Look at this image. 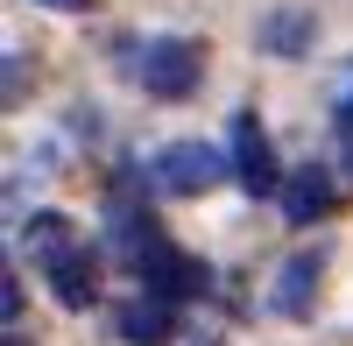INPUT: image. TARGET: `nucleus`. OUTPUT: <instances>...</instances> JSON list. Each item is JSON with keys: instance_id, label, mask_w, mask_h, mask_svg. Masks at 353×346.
<instances>
[{"instance_id": "f257e3e1", "label": "nucleus", "mask_w": 353, "mask_h": 346, "mask_svg": "<svg viewBox=\"0 0 353 346\" xmlns=\"http://www.w3.org/2000/svg\"><path fill=\"white\" fill-rule=\"evenodd\" d=\"M198 71H205V50L184 43V36H156V43L134 50V78H141V92H156V99H184L198 85Z\"/></svg>"}, {"instance_id": "f03ea898", "label": "nucleus", "mask_w": 353, "mask_h": 346, "mask_svg": "<svg viewBox=\"0 0 353 346\" xmlns=\"http://www.w3.org/2000/svg\"><path fill=\"white\" fill-rule=\"evenodd\" d=\"M149 177H156V191H170V198H205L219 177H233V163H226L219 149H205V141H170V149L149 163Z\"/></svg>"}, {"instance_id": "7ed1b4c3", "label": "nucleus", "mask_w": 353, "mask_h": 346, "mask_svg": "<svg viewBox=\"0 0 353 346\" xmlns=\"http://www.w3.org/2000/svg\"><path fill=\"white\" fill-rule=\"evenodd\" d=\"M233 184H241L248 198L283 191V177H276V149H269V134L254 128V113H233Z\"/></svg>"}, {"instance_id": "20e7f679", "label": "nucleus", "mask_w": 353, "mask_h": 346, "mask_svg": "<svg viewBox=\"0 0 353 346\" xmlns=\"http://www.w3.org/2000/svg\"><path fill=\"white\" fill-rule=\"evenodd\" d=\"M134 276L149 283L156 297H198L205 283H212V276H205V262H191V254H176L170 241H163L156 254H141V269H134Z\"/></svg>"}, {"instance_id": "39448f33", "label": "nucleus", "mask_w": 353, "mask_h": 346, "mask_svg": "<svg viewBox=\"0 0 353 346\" xmlns=\"http://www.w3.org/2000/svg\"><path fill=\"white\" fill-rule=\"evenodd\" d=\"M318 276H325V254L304 247V254H290L283 276H276V311L283 318H304V311L318 304Z\"/></svg>"}, {"instance_id": "423d86ee", "label": "nucleus", "mask_w": 353, "mask_h": 346, "mask_svg": "<svg viewBox=\"0 0 353 346\" xmlns=\"http://www.w3.org/2000/svg\"><path fill=\"white\" fill-rule=\"evenodd\" d=\"M50 269V290H57V304H71V311H85L99 297V269H92V254L85 247H64L57 262H43Z\"/></svg>"}, {"instance_id": "0eeeda50", "label": "nucleus", "mask_w": 353, "mask_h": 346, "mask_svg": "<svg viewBox=\"0 0 353 346\" xmlns=\"http://www.w3.org/2000/svg\"><path fill=\"white\" fill-rule=\"evenodd\" d=\"M121 339L128 346H170V339H184L176 332V318H170V297H134L128 311H121Z\"/></svg>"}, {"instance_id": "6e6552de", "label": "nucleus", "mask_w": 353, "mask_h": 346, "mask_svg": "<svg viewBox=\"0 0 353 346\" xmlns=\"http://www.w3.org/2000/svg\"><path fill=\"white\" fill-rule=\"evenodd\" d=\"M283 212H290V226L325 219L332 212V177H325V170H297V177L283 184Z\"/></svg>"}, {"instance_id": "1a4fd4ad", "label": "nucleus", "mask_w": 353, "mask_h": 346, "mask_svg": "<svg viewBox=\"0 0 353 346\" xmlns=\"http://www.w3.org/2000/svg\"><path fill=\"white\" fill-rule=\"evenodd\" d=\"M28 247H36V262H57L64 247H78L71 241V219L64 212H36V219H28Z\"/></svg>"}, {"instance_id": "9d476101", "label": "nucleus", "mask_w": 353, "mask_h": 346, "mask_svg": "<svg viewBox=\"0 0 353 346\" xmlns=\"http://www.w3.org/2000/svg\"><path fill=\"white\" fill-rule=\"evenodd\" d=\"M269 43H276L283 57L304 50V43H311V14H276V21H269Z\"/></svg>"}, {"instance_id": "9b49d317", "label": "nucleus", "mask_w": 353, "mask_h": 346, "mask_svg": "<svg viewBox=\"0 0 353 346\" xmlns=\"http://www.w3.org/2000/svg\"><path fill=\"white\" fill-rule=\"evenodd\" d=\"M43 8H92V0H43Z\"/></svg>"}, {"instance_id": "f8f14e48", "label": "nucleus", "mask_w": 353, "mask_h": 346, "mask_svg": "<svg viewBox=\"0 0 353 346\" xmlns=\"http://www.w3.org/2000/svg\"><path fill=\"white\" fill-rule=\"evenodd\" d=\"M191 346H212V332H191Z\"/></svg>"}, {"instance_id": "ddd939ff", "label": "nucleus", "mask_w": 353, "mask_h": 346, "mask_svg": "<svg viewBox=\"0 0 353 346\" xmlns=\"http://www.w3.org/2000/svg\"><path fill=\"white\" fill-rule=\"evenodd\" d=\"M8 346H28V339H21V332H8Z\"/></svg>"}]
</instances>
